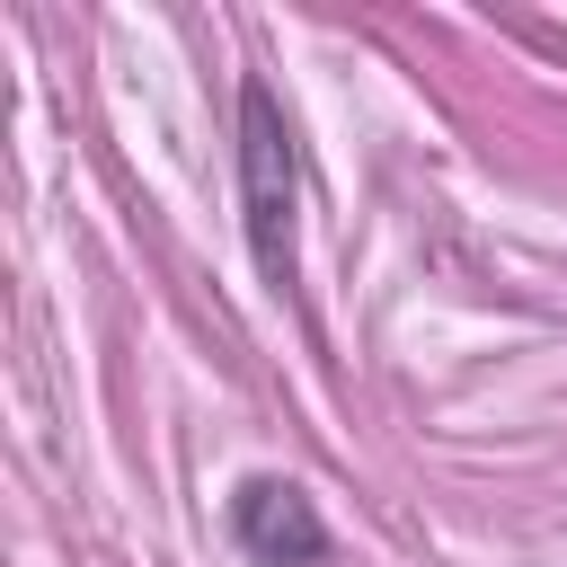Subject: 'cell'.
<instances>
[{"mask_svg": "<svg viewBox=\"0 0 567 567\" xmlns=\"http://www.w3.org/2000/svg\"><path fill=\"white\" fill-rule=\"evenodd\" d=\"M292 204H301L292 124L275 106V89L248 80L239 89V221H248V257H257V275L275 292L292 284Z\"/></svg>", "mask_w": 567, "mask_h": 567, "instance_id": "obj_1", "label": "cell"}, {"mask_svg": "<svg viewBox=\"0 0 567 567\" xmlns=\"http://www.w3.org/2000/svg\"><path fill=\"white\" fill-rule=\"evenodd\" d=\"M230 540L257 567H328V523H319L310 487H292V478H239Z\"/></svg>", "mask_w": 567, "mask_h": 567, "instance_id": "obj_2", "label": "cell"}]
</instances>
